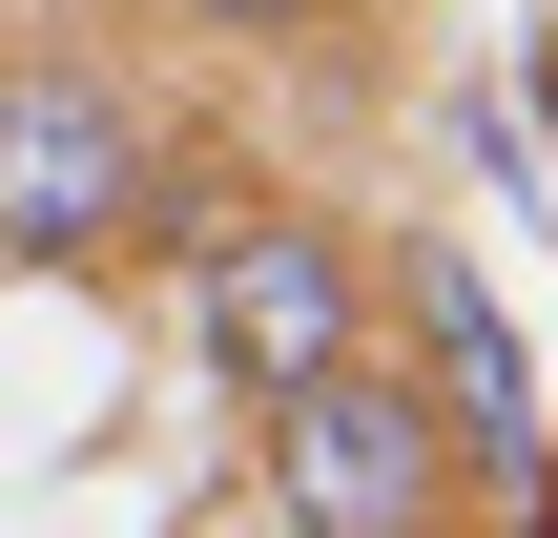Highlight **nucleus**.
Masks as SVG:
<instances>
[{
	"label": "nucleus",
	"instance_id": "obj_5",
	"mask_svg": "<svg viewBox=\"0 0 558 538\" xmlns=\"http://www.w3.org/2000/svg\"><path fill=\"white\" fill-rule=\"evenodd\" d=\"M186 21H228V41H311L331 0H186Z\"/></svg>",
	"mask_w": 558,
	"mask_h": 538
},
{
	"label": "nucleus",
	"instance_id": "obj_2",
	"mask_svg": "<svg viewBox=\"0 0 558 538\" xmlns=\"http://www.w3.org/2000/svg\"><path fill=\"white\" fill-rule=\"evenodd\" d=\"M414 415H435V456H456V518L558 538L538 352H518V311H497V270H476V249H414Z\"/></svg>",
	"mask_w": 558,
	"mask_h": 538
},
{
	"label": "nucleus",
	"instance_id": "obj_1",
	"mask_svg": "<svg viewBox=\"0 0 558 538\" xmlns=\"http://www.w3.org/2000/svg\"><path fill=\"white\" fill-rule=\"evenodd\" d=\"M186 228V145L104 83V62H21L0 83V249L21 270H104Z\"/></svg>",
	"mask_w": 558,
	"mask_h": 538
},
{
	"label": "nucleus",
	"instance_id": "obj_3",
	"mask_svg": "<svg viewBox=\"0 0 558 538\" xmlns=\"http://www.w3.org/2000/svg\"><path fill=\"white\" fill-rule=\"evenodd\" d=\"M186 352L269 415V394H311V373H352V228H311V207H228V228H186Z\"/></svg>",
	"mask_w": 558,
	"mask_h": 538
},
{
	"label": "nucleus",
	"instance_id": "obj_4",
	"mask_svg": "<svg viewBox=\"0 0 558 538\" xmlns=\"http://www.w3.org/2000/svg\"><path fill=\"white\" fill-rule=\"evenodd\" d=\"M269 518L290 538H456V456H435V415H414V373H311V394H269Z\"/></svg>",
	"mask_w": 558,
	"mask_h": 538
}]
</instances>
